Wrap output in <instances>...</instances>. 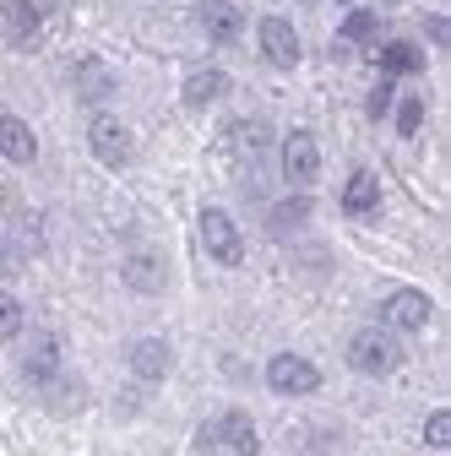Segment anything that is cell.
<instances>
[{"label": "cell", "instance_id": "cell-2", "mask_svg": "<svg viewBox=\"0 0 451 456\" xmlns=\"http://www.w3.org/2000/svg\"><path fill=\"white\" fill-rule=\"evenodd\" d=\"M87 147H93V158H98L103 168H126V163H131V152H136L131 131L115 120V114H93V126H87Z\"/></svg>", "mask_w": 451, "mask_h": 456}, {"label": "cell", "instance_id": "cell-21", "mask_svg": "<svg viewBox=\"0 0 451 456\" xmlns=\"http://www.w3.org/2000/svg\"><path fill=\"white\" fill-rule=\"evenodd\" d=\"M381 38V17L375 12H348L343 17V44H375Z\"/></svg>", "mask_w": 451, "mask_h": 456}, {"label": "cell", "instance_id": "cell-11", "mask_svg": "<svg viewBox=\"0 0 451 456\" xmlns=\"http://www.w3.org/2000/svg\"><path fill=\"white\" fill-rule=\"evenodd\" d=\"M0 158L6 163H33L38 158V136L28 131V120H17V114H0Z\"/></svg>", "mask_w": 451, "mask_h": 456}, {"label": "cell", "instance_id": "cell-17", "mask_svg": "<svg viewBox=\"0 0 451 456\" xmlns=\"http://www.w3.org/2000/svg\"><path fill=\"white\" fill-rule=\"evenodd\" d=\"M305 217H310V201H305V196H289V201H277V207H272L266 228H272V234H289V228H299Z\"/></svg>", "mask_w": 451, "mask_h": 456}, {"label": "cell", "instance_id": "cell-14", "mask_svg": "<svg viewBox=\"0 0 451 456\" xmlns=\"http://www.w3.org/2000/svg\"><path fill=\"white\" fill-rule=\"evenodd\" d=\"M131 370H136L142 380H163V375H168V342H163V337L131 342Z\"/></svg>", "mask_w": 451, "mask_h": 456}, {"label": "cell", "instance_id": "cell-15", "mask_svg": "<svg viewBox=\"0 0 451 456\" xmlns=\"http://www.w3.org/2000/svg\"><path fill=\"white\" fill-rule=\"evenodd\" d=\"M266 142H272V136H266L261 120H240L229 136H223V147H229L234 158H256V152H266Z\"/></svg>", "mask_w": 451, "mask_h": 456}, {"label": "cell", "instance_id": "cell-10", "mask_svg": "<svg viewBox=\"0 0 451 456\" xmlns=\"http://www.w3.org/2000/svg\"><path fill=\"white\" fill-rule=\"evenodd\" d=\"M196 12H201V28H207L212 44H234L240 28H245V17H240L234 0H196Z\"/></svg>", "mask_w": 451, "mask_h": 456}, {"label": "cell", "instance_id": "cell-7", "mask_svg": "<svg viewBox=\"0 0 451 456\" xmlns=\"http://www.w3.org/2000/svg\"><path fill=\"white\" fill-rule=\"evenodd\" d=\"M261 54L277 66V71H294L299 66V33H294V22L289 17H261Z\"/></svg>", "mask_w": 451, "mask_h": 456}, {"label": "cell", "instance_id": "cell-13", "mask_svg": "<svg viewBox=\"0 0 451 456\" xmlns=\"http://www.w3.org/2000/svg\"><path fill=\"white\" fill-rule=\"evenodd\" d=\"M381 71H386V82H398V77H419V71H424L419 44H408V38L381 44Z\"/></svg>", "mask_w": 451, "mask_h": 456}, {"label": "cell", "instance_id": "cell-20", "mask_svg": "<svg viewBox=\"0 0 451 456\" xmlns=\"http://www.w3.org/2000/svg\"><path fill=\"white\" fill-rule=\"evenodd\" d=\"M54 364H61V342H54V337H38L33 354H28V375H33V380H49Z\"/></svg>", "mask_w": 451, "mask_h": 456}, {"label": "cell", "instance_id": "cell-23", "mask_svg": "<svg viewBox=\"0 0 451 456\" xmlns=\"http://www.w3.org/2000/svg\"><path fill=\"white\" fill-rule=\"evenodd\" d=\"M419 126H424V103L419 98H403L398 103V131L403 136H419Z\"/></svg>", "mask_w": 451, "mask_h": 456}, {"label": "cell", "instance_id": "cell-25", "mask_svg": "<svg viewBox=\"0 0 451 456\" xmlns=\"http://www.w3.org/2000/svg\"><path fill=\"white\" fill-rule=\"evenodd\" d=\"M424 33H430L435 44H451V22H446V17H424Z\"/></svg>", "mask_w": 451, "mask_h": 456}, {"label": "cell", "instance_id": "cell-8", "mask_svg": "<svg viewBox=\"0 0 451 456\" xmlns=\"http://www.w3.org/2000/svg\"><path fill=\"white\" fill-rule=\"evenodd\" d=\"M283 175H289L294 185H310V180L321 175V147H316L310 131H289V136H283Z\"/></svg>", "mask_w": 451, "mask_h": 456}, {"label": "cell", "instance_id": "cell-18", "mask_svg": "<svg viewBox=\"0 0 451 456\" xmlns=\"http://www.w3.org/2000/svg\"><path fill=\"white\" fill-rule=\"evenodd\" d=\"M77 93L82 98H109V93H115V77H109L98 61H82L77 66Z\"/></svg>", "mask_w": 451, "mask_h": 456}, {"label": "cell", "instance_id": "cell-12", "mask_svg": "<svg viewBox=\"0 0 451 456\" xmlns=\"http://www.w3.org/2000/svg\"><path fill=\"white\" fill-rule=\"evenodd\" d=\"M375 207H381V180L370 175V168H354L348 185H343V212L348 217H370Z\"/></svg>", "mask_w": 451, "mask_h": 456}, {"label": "cell", "instance_id": "cell-22", "mask_svg": "<svg viewBox=\"0 0 451 456\" xmlns=\"http://www.w3.org/2000/svg\"><path fill=\"white\" fill-rule=\"evenodd\" d=\"M17 331H22V305L12 294H0V342H12Z\"/></svg>", "mask_w": 451, "mask_h": 456}, {"label": "cell", "instance_id": "cell-9", "mask_svg": "<svg viewBox=\"0 0 451 456\" xmlns=\"http://www.w3.org/2000/svg\"><path fill=\"white\" fill-rule=\"evenodd\" d=\"M381 321H386V331H419L430 321V299L419 289H398L381 305Z\"/></svg>", "mask_w": 451, "mask_h": 456}, {"label": "cell", "instance_id": "cell-3", "mask_svg": "<svg viewBox=\"0 0 451 456\" xmlns=\"http://www.w3.org/2000/svg\"><path fill=\"white\" fill-rule=\"evenodd\" d=\"M201 245H207V256L223 261V266H240V261H245V240H240L234 217L223 212V207H207V212H201Z\"/></svg>", "mask_w": 451, "mask_h": 456}, {"label": "cell", "instance_id": "cell-6", "mask_svg": "<svg viewBox=\"0 0 451 456\" xmlns=\"http://www.w3.org/2000/svg\"><path fill=\"white\" fill-rule=\"evenodd\" d=\"M266 386L283 391V396H310V391L321 386V370H316L310 359H299V354H277V359L266 364Z\"/></svg>", "mask_w": 451, "mask_h": 456}, {"label": "cell", "instance_id": "cell-1", "mask_svg": "<svg viewBox=\"0 0 451 456\" xmlns=\"http://www.w3.org/2000/svg\"><path fill=\"white\" fill-rule=\"evenodd\" d=\"M348 364H354L359 375H391V370L403 364V342L391 337V331H381V326L354 331V342H348Z\"/></svg>", "mask_w": 451, "mask_h": 456}, {"label": "cell", "instance_id": "cell-5", "mask_svg": "<svg viewBox=\"0 0 451 456\" xmlns=\"http://www.w3.org/2000/svg\"><path fill=\"white\" fill-rule=\"evenodd\" d=\"M201 445H229L234 456H256L261 451V440H256V424H250V413H217L207 429H201Z\"/></svg>", "mask_w": 451, "mask_h": 456}, {"label": "cell", "instance_id": "cell-26", "mask_svg": "<svg viewBox=\"0 0 451 456\" xmlns=\"http://www.w3.org/2000/svg\"><path fill=\"white\" fill-rule=\"evenodd\" d=\"M386 103H391V82H381V87H375V98H370V109H375V114H381V109H386Z\"/></svg>", "mask_w": 451, "mask_h": 456}, {"label": "cell", "instance_id": "cell-4", "mask_svg": "<svg viewBox=\"0 0 451 456\" xmlns=\"http://www.w3.org/2000/svg\"><path fill=\"white\" fill-rule=\"evenodd\" d=\"M0 38L12 49H38L44 44V22H38V6L33 0H0Z\"/></svg>", "mask_w": 451, "mask_h": 456}, {"label": "cell", "instance_id": "cell-16", "mask_svg": "<svg viewBox=\"0 0 451 456\" xmlns=\"http://www.w3.org/2000/svg\"><path fill=\"white\" fill-rule=\"evenodd\" d=\"M126 282H131V289H142V294H158L163 289V261L158 256H131L126 261Z\"/></svg>", "mask_w": 451, "mask_h": 456}, {"label": "cell", "instance_id": "cell-19", "mask_svg": "<svg viewBox=\"0 0 451 456\" xmlns=\"http://www.w3.org/2000/svg\"><path fill=\"white\" fill-rule=\"evenodd\" d=\"M223 87H229V77H223V71H196V77L185 82V103H191V109H201V103H212Z\"/></svg>", "mask_w": 451, "mask_h": 456}, {"label": "cell", "instance_id": "cell-24", "mask_svg": "<svg viewBox=\"0 0 451 456\" xmlns=\"http://www.w3.org/2000/svg\"><path fill=\"white\" fill-rule=\"evenodd\" d=\"M424 440L435 445V451H446L451 445V413L440 408V413H430V424H424Z\"/></svg>", "mask_w": 451, "mask_h": 456}]
</instances>
